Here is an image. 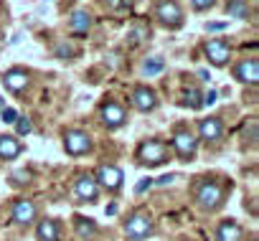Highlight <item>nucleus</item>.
Returning <instances> with one entry per match:
<instances>
[{"instance_id":"nucleus-1","label":"nucleus","mask_w":259,"mask_h":241,"mask_svg":"<svg viewBox=\"0 0 259 241\" xmlns=\"http://www.w3.org/2000/svg\"><path fill=\"white\" fill-rule=\"evenodd\" d=\"M226 190H231V185L226 188V185L219 183V180L201 178V180L196 183V188H193V201H196V206H198L201 211L213 213V211L224 208V203H226Z\"/></svg>"},{"instance_id":"nucleus-2","label":"nucleus","mask_w":259,"mask_h":241,"mask_svg":"<svg viewBox=\"0 0 259 241\" xmlns=\"http://www.w3.org/2000/svg\"><path fill=\"white\" fill-rule=\"evenodd\" d=\"M135 160L145 168H158L168 163V145L163 140H145L135 150Z\"/></svg>"},{"instance_id":"nucleus-3","label":"nucleus","mask_w":259,"mask_h":241,"mask_svg":"<svg viewBox=\"0 0 259 241\" xmlns=\"http://www.w3.org/2000/svg\"><path fill=\"white\" fill-rule=\"evenodd\" d=\"M155 223H153V213L150 211H135L124 221V233L133 238V241H143L153 233Z\"/></svg>"},{"instance_id":"nucleus-4","label":"nucleus","mask_w":259,"mask_h":241,"mask_svg":"<svg viewBox=\"0 0 259 241\" xmlns=\"http://www.w3.org/2000/svg\"><path fill=\"white\" fill-rule=\"evenodd\" d=\"M155 18L165 26V28H170V31H176V28H181L183 26V8L176 3V0H158L155 3Z\"/></svg>"},{"instance_id":"nucleus-5","label":"nucleus","mask_w":259,"mask_h":241,"mask_svg":"<svg viewBox=\"0 0 259 241\" xmlns=\"http://www.w3.org/2000/svg\"><path fill=\"white\" fill-rule=\"evenodd\" d=\"M170 142H173V150L178 153V158L186 160V163H191L196 158V153H198V140H196V135L191 130H183V127L176 130Z\"/></svg>"},{"instance_id":"nucleus-6","label":"nucleus","mask_w":259,"mask_h":241,"mask_svg":"<svg viewBox=\"0 0 259 241\" xmlns=\"http://www.w3.org/2000/svg\"><path fill=\"white\" fill-rule=\"evenodd\" d=\"M94 180H97V185L104 188L107 193H117V190L122 188L124 175H122V170H119L117 165H99L97 173H94Z\"/></svg>"},{"instance_id":"nucleus-7","label":"nucleus","mask_w":259,"mask_h":241,"mask_svg":"<svg viewBox=\"0 0 259 241\" xmlns=\"http://www.w3.org/2000/svg\"><path fill=\"white\" fill-rule=\"evenodd\" d=\"M99 119L107 130H119L127 122V112L119 102H104L102 109H99Z\"/></svg>"},{"instance_id":"nucleus-8","label":"nucleus","mask_w":259,"mask_h":241,"mask_svg":"<svg viewBox=\"0 0 259 241\" xmlns=\"http://www.w3.org/2000/svg\"><path fill=\"white\" fill-rule=\"evenodd\" d=\"M64 150L69 155H87L92 153V137L84 130H66L64 132Z\"/></svg>"},{"instance_id":"nucleus-9","label":"nucleus","mask_w":259,"mask_h":241,"mask_svg":"<svg viewBox=\"0 0 259 241\" xmlns=\"http://www.w3.org/2000/svg\"><path fill=\"white\" fill-rule=\"evenodd\" d=\"M203 54L213 66H226L229 59H231V46L224 38H211V41L203 43Z\"/></svg>"},{"instance_id":"nucleus-10","label":"nucleus","mask_w":259,"mask_h":241,"mask_svg":"<svg viewBox=\"0 0 259 241\" xmlns=\"http://www.w3.org/2000/svg\"><path fill=\"white\" fill-rule=\"evenodd\" d=\"M36 216H38V206L33 201H26V198L16 201L11 208V221L16 226H31L36 221Z\"/></svg>"},{"instance_id":"nucleus-11","label":"nucleus","mask_w":259,"mask_h":241,"mask_svg":"<svg viewBox=\"0 0 259 241\" xmlns=\"http://www.w3.org/2000/svg\"><path fill=\"white\" fill-rule=\"evenodd\" d=\"M74 193H76V198L84 201V203H97V201H99V185H97L94 175H89V173L79 175L76 183H74Z\"/></svg>"},{"instance_id":"nucleus-12","label":"nucleus","mask_w":259,"mask_h":241,"mask_svg":"<svg viewBox=\"0 0 259 241\" xmlns=\"http://www.w3.org/2000/svg\"><path fill=\"white\" fill-rule=\"evenodd\" d=\"M234 79H239L241 84H256L259 81V61L256 59H241L234 66Z\"/></svg>"},{"instance_id":"nucleus-13","label":"nucleus","mask_w":259,"mask_h":241,"mask_svg":"<svg viewBox=\"0 0 259 241\" xmlns=\"http://www.w3.org/2000/svg\"><path fill=\"white\" fill-rule=\"evenodd\" d=\"M224 135V122L219 117H206L198 122V137L203 142H219Z\"/></svg>"},{"instance_id":"nucleus-14","label":"nucleus","mask_w":259,"mask_h":241,"mask_svg":"<svg viewBox=\"0 0 259 241\" xmlns=\"http://www.w3.org/2000/svg\"><path fill=\"white\" fill-rule=\"evenodd\" d=\"M130 99H133V107L140 109V112H153L158 107V94L150 86H135Z\"/></svg>"},{"instance_id":"nucleus-15","label":"nucleus","mask_w":259,"mask_h":241,"mask_svg":"<svg viewBox=\"0 0 259 241\" xmlns=\"http://www.w3.org/2000/svg\"><path fill=\"white\" fill-rule=\"evenodd\" d=\"M28 71L26 69H11L3 74V86L11 91V94H21L26 86H28Z\"/></svg>"},{"instance_id":"nucleus-16","label":"nucleus","mask_w":259,"mask_h":241,"mask_svg":"<svg viewBox=\"0 0 259 241\" xmlns=\"http://www.w3.org/2000/svg\"><path fill=\"white\" fill-rule=\"evenodd\" d=\"M241 238H244V231L236 221L226 218L216 226V241H241Z\"/></svg>"},{"instance_id":"nucleus-17","label":"nucleus","mask_w":259,"mask_h":241,"mask_svg":"<svg viewBox=\"0 0 259 241\" xmlns=\"http://www.w3.org/2000/svg\"><path fill=\"white\" fill-rule=\"evenodd\" d=\"M59 236H61V226H59L56 218L38 221V226H36V238L38 241H59Z\"/></svg>"},{"instance_id":"nucleus-18","label":"nucleus","mask_w":259,"mask_h":241,"mask_svg":"<svg viewBox=\"0 0 259 241\" xmlns=\"http://www.w3.org/2000/svg\"><path fill=\"white\" fill-rule=\"evenodd\" d=\"M23 153V145L16 135H3L0 137V160H16Z\"/></svg>"},{"instance_id":"nucleus-19","label":"nucleus","mask_w":259,"mask_h":241,"mask_svg":"<svg viewBox=\"0 0 259 241\" xmlns=\"http://www.w3.org/2000/svg\"><path fill=\"white\" fill-rule=\"evenodd\" d=\"M69 28H71V33H76V36H87L89 28H92V16H89L87 11H74L71 18H69Z\"/></svg>"},{"instance_id":"nucleus-20","label":"nucleus","mask_w":259,"mask_h":241,"mask_svg":"<svg viewBox=\"0 0 259 241\" xmlns=\"http://www.w3.org/2000/svg\"><path fill=\"white\" fill-rule=\"evenodd\" d=\"M76 233H79V238H84V241H89V238H94L97 236V223L92 221V218H84V216H76Z\"/></svg>"},{"instance_id":"nucleus-21","label":"nucleus","mask_w":259,"mask_h":241,"mask_svg":"<svg viewBox=\"0 0 259 241\" xmlns=\"http://www.w3.org/2000/svg\"><path fill=\"white\" fill-rule=\"evenodd\" d=\"M226 13L231 18L246 21L249 18V3H246V0H229V3H226Z\"/></svg>"},{"instance_id":"nucleus-22","label":"nucleus","mask_w":259,"mask_h":241,"mask_svg":"<svg viewBox=\"0 0 259 241\" xmlns=\"http://www.w3.org/2000/svg\"><path fill=\"white\" fill-rule=\"evenodd\" d=\"M183 104L191 107V109H201V107H203V94H201L196 86H191V89L183 91Z\"/></svg>"},{"instance_id":"nucleus-23","label":"nucleus","mask_w":259,"mask_h":241,"mask_svg":"<svg viewBox=\"0 0 259 241\" xmlns=\"http://www.w3.org/2000/svg\"><path fill=\"white\" fill-rule=\"evenodd\" d=\"M163 69H165V61L155 56V59H150V61H145V69H143V71H145L148 76H155V74H160Z\"/></svg>"},{"instance_id":"nucleus-24","label":"nucleus","mask_w":259,"mask_h":241,"mask_svg":"<svg viewBox=\"0 0 259 241\" xmlns=\"http://www.w3.org/2000/svg\"><path fill=\"white\" fill-rule=\"evenodd\" d=\"M13 125H16V132H18V135H23V137L33 132V125H31V119H26V117H18Z\"/></svg>"},{"instance_id":"nucleus-25","label":"nucleus","mask_w":259,"mask_h":241,"mask_svg":"<svg viewBox=\"0 0 259 241\" xmlns=\"http://www.w3.org/2000/svg\"><path fill=\"white\" fill-rule=\"evenodd\" d=\"M148 33H150L148 28H143V26H138V28H133V31H130V36H127V38H130V41H133V43H140L143 38H148Z\"/></svg>"},{"instance_id":"nucleus-26","label":"nucleus","mask_w":259,"mask_h":241,"mask_svg":"<svg viewBox=\"0 0 259 241\" xmlns=\"http://www.w3.org/2000/svg\"><path fill=\"white\" fill-rule=\"evenodd\" d=\"M56 56L66 61V59H71V56H74V49H71L69 43H59V46H56Z\"/></svg>"},{"instance_id":"nucleus-27","label":"nucleus","mask_w":259,"mask_h":241,"mask_svg":"<svg viewBox=\"0 0 259 241\" xmlns=\"http://www.w3.org/2000/svg\"><path fill=\"white\" fill-rule=\"evenodd\" d=\"M213 3H216V0H191V6H193V11H198V13H203V11L213 8Z\"/></svg>"},{"instance_id":"nucleus-28","label":"nucleus","mask_w":259,"mask_h":241,"mask_svg":"<svg viewBox=\"0 0 259 241\" xmlns=\"http://www.w3.org/2000/svg\"><path fill=\"white\" fill-rule=\"evenodd\" d=\"M13 183H16V185H26V183H31V173H28V170H18V173H13Z\"/></svg>"},{"instance_id":"nucleus-29","label":"nucleus","mask_w":259,"mask_h":241,"mask_svg":"<svg viewBox=\"0 0 259 241\" xmlns=\"http://www.w3.org/2000/svg\"><path fill=\"white\" fill-rule=\"evenodd\" d=\"M18 119V112L13 109V107H3V122H8V125H13Z\"/></svg>"},{"instance_id":"nucleus-30","label":"nucleus","mask_w":259,"mask_h":241,"mask_svg":"<svg viewBox=\"0 0 259 241\" xmlns=\"http://www.w3.org/2000/svg\"><path fill=\"white\" fill-rule=\"evenodd\" d=\"M150 185H153V180H150V178H145L143 183H138V188H135V193H145V190H148Z\"/></svg>"},{"instance_id":"nucleus-31","label":"nucleus","mask_w":259,"mask_h":241,"mask_svg":"<svg viewBox=\"0 0 259 241\" xmlns=\"http://www.w3.org/2000/svg\"><path fill=\"white\" fill-rule=\"evenodd\" d=\"M216 97H219V94H216L213 89H211V91H206V94H203V104H213V102H216Z\"/></svg>"},{"instance_id":"nucleus-32","label":"nucleus","mask_w":259,"mask_h":241,"mask_svg":"<svg viewBox=\"0 0 259 241\" xmlns=\"http://www.w3.org/2000/svg\"><path fill=\"white\" fill-rule=\"evenodd\" d=\"M170 180H176V175H163V178H158L155 183H158V185H168Z\"/></svg>"},{"instance_id":"nucleus-33","label":"nucleus","mask_w":259,"mask_h":241,"mask_svg":"<svg viewBox=\"0 0 259 241\" xmlns=\"http://www.w3.org/2000/svg\"><path fill=\"white\" fill-rule=\"evenodd\" d=\"M104 3H107L109 8H122V6H124V0H104Z\"/></svg>"},{"instance_id":"nucleus-34","label":"nucleus","mask_w":259,"mask_h":241,"mask_svg":"<svg viewBox=\"0 0 259 241\" xmlns=\"http://www.w3.org/2000/svg\"><path fill=\"white\" fill-rule=\"evenodd\" d=\"M206 28H208V31H221V28H226V23H208Z\"/></svg>"},{"instance_id":"nucleus-35","label":"nucleus","mask_w":259,"mask_h":241,"mask_svg":"<svg viewBox=\"0 0 259 241\" xmlns=\"http://www.w3.org/2000/svg\"><path fill=\"white\" fill-rule=\"evenodd\" d=\"M198 76H201V81H208V79H211V74H208V71H198Z\"/></svg>"},{"instance_id":"nucleus-36","label":"nucleus","mask_w":259,"mask_h":241,"mask_svg":"<svg viewBox=\"0 0 259 241\" xmlns=\"http://www.w3.org/2000/svg\"><path fill=\"white\" fill-rule=\"evenodd\" d=\"M0 107H3V97H0Z\"/></svg>"}]
</instances>
